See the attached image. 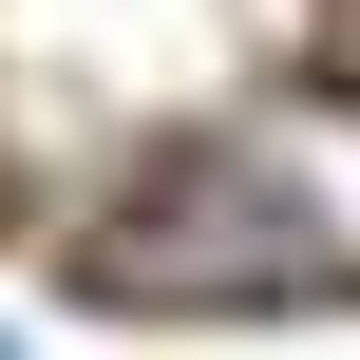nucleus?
<instances>
[{
    "instance_id": "nucleus-1",
    "label": "nucleus",
    "mask_w": 360,
    "mask_h": 360,
    "mask_svg": "<svg viewBox=\"0 0 360 360\" xmlns=\"http://www.w3.org/2000/svg\"><path fill=\"white\" fill-rule=\"evenodd\" d=\"M95 285L114 304H323L360 285V114H247L209 152H171L114 228H95Z\"/></svg>"
}]
</instances>
